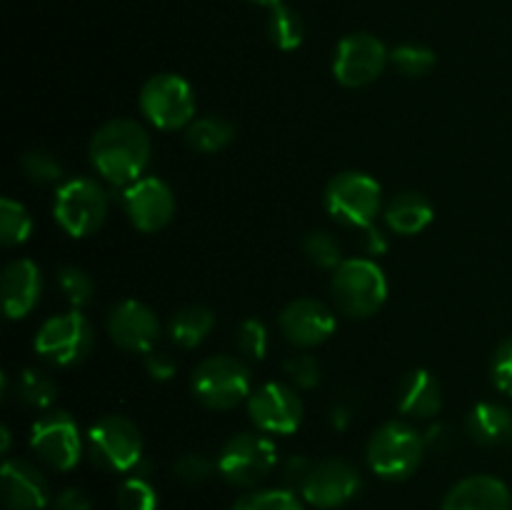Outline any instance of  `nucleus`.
I'll use <instances>...</instances> for the list:
<instances>
[{"instance_id": "f257e3e1", "label": "nucleus", "mask_w": 512, "mask_h": 510, "mask_svg": "<svg viewBox=\"0 0 512 510\" xmlns=\"http://www.w3.org/2000/svg\"><path fill=\"white\" fill-rule=\"evenodd\" d=\"M90 163L113 185H133L150 163V138L135 120H108L90 140Z\"/></svg>"}, {"instance_id": "f03ea898", "label": "nucleus", "mask_w": 512, "mask_h": 510, "mask_svg": "<svg viewBox=\"0 0 512 510\" xmlns=\"http://www.w3.org/2000/svg\"><path fill=\"white\" fill-rule=\"evenodd\" d=\"M333 300L348 318H370L388 298V280L383 268L368 258H348L335 268Z\"/></svg>"}, {"instance_id": "7ed1b4c3", "label": "nucleus", "mask_w": 512, "mask_h": 510, "mask_svg": "<svg viewBox=\"0 0 512 510\" xmlns=\"http://www.w3.org/2000/svg\"><path fill=\"white\" fill-rule=\"evenodd\" d=\"M425 453V438L403 420L380 425L368 443V465L385 480H403L415 473Z\"/></svg>"}, {"instance_id": "20e7f679", "label": "nucleus", "mask_w": 512, "mask_h": 510, "mask_svg": "<svg viewBox=\"0 0 512 510\" xmlns=\"http://www.w3.org/2000/svg\"><path fill=\"white\" fill-rule=\"evenodd\" d=\"M193 395L210 410H233L250 398V370L230 355H210L195 368Z\"/></svg>"}, {"instance_id": "39448f33", "label": "nucleus", "mask_w": 512, "mask_h": 510, "mask_svg": "<svg viewBox=\"0 0 512 510\" xmlns=\"http://www.w3.org/2000/svg\"><path fill=\"white\" fill-rule=\"evenodd\" d=\"M380 185L368 173L348 170L335 175L325 188V208L338 223L350 228H370L380 213Z\"/></svg>"}, {"instance_id": "423d86ee", "label": "nucleus", "mask_w": 512, "mask_h": 510, "mask_svg": "<svg viewBox=\"0 0 512 510\" xmlns=\"http://www.w3.org/2000/svg\"><path fill=\"white\" fill-rule=\"evenodd\" d=\"M108 193L90 178L65 180L55 193L53 215L60 228L73 238L93 235L108 215Z\"/></svg>"}, {"instance_id": "0eeeda50", "label": "nucleus", "mask_w": 512, "mask_h": 510, "mask_svg": "<svg viewBox=\"0 0 512 510\" xmlns=\"http://www.w3.org/2000/svg\"><path fill=\"white\" fill-rule=\"evenodd\" d=\"M140 110L160 130H178L193 123L195 95L185 78L160 73L145 80L140 90Z\"/></svg>"}, {"instance_id": "6e6552de", "label": "nucleus", "mask_w": 512, "mask_h": 510, "mask_svg": "<svg viewBox=\"0 0 512 510\" xmlns=\"http://www.w3.org/2000/svg\"><path fill=\"white\" fill-rule=\"evenodd\" d=\"M278 465L275 443L258 433H238L223 445L218 458V470L228 483L250 488L268 478Z\"/></svg>"}, {"instance_id": "1a4fd4ad", "label": "nucleus", "mask_w": 512, "mask_h": 510, "mask_svg": "<svg viewBox=\"0 0 512 510\" xmlns=\"http://www.w3.org/2000/svg\"><path fill=\"white\" fill-rule=\"evenodd\" d=\"M93 460L108 470H133L143 458V438L133 420L125 415H105L90 428Z\"/></svg>"}, {"instance_id": "9d476101", "label": "nucleus", "mask_w": 512, "mask_h": 510, "mask_svg": "<svg viewBox=\"0 0 512 510\" xmlns=\"http://www.w3.org/2000/svg\"><path fill=\"white\" fill-rule=\"evenodd\" d=\"M93 325L80 313L53 315L35 335V353L55 365H73L93 348Z\"/></svg>"}, {"instance_id": "9b49d317", "label": "nucleus", "mask_w": 512, "mask_h": 510, "mask_svg": "<svg viewBox=\"0 0 512 510\" xmlns=\"http://www.w3.org/2000/svg\"><path fill=\"white\" fill-rule=\"evenodd\" d=\"M390 53L375 35L353 33L338 43L333 58V75L345 88H363L383 73Z\"/></svg>"}, {"instance_id": "f8f14e48", "label": "nucleus", "mask_w": 512, "mask_h": 510, "mask_svg": "<svg viewBox=\"0 0 512 510\" xmlns=\"http://www.w3.org/2000/svg\"><path fill=\"white\" fill-rule=\"evenodd\" d=\"M30 445L40 455V460L55 470L75 468L80 453H83L78 425H75L73 415L65 413V410H53V413H45L43 418L35 420Z\"/></svg>"}, {"instance_id": "ddd939ff", "label": "nucleus", "mask_w": 512, "mask_h": 510, "mask_svg": "<svg viewBox=\"0 0 512 510\" xmlns=\"http://www.w3.org/2000/svg\"><path fill=\"white\" fill-rule=\"evenodd\" d=\"M248 413L265 433L290 435L303 423V400L290 385L265 383L250 393Z\"/></svg>"}, {"instance_id": "4468645a", "label": "nucleus", "mask_w": 512, "mask_h": 510, "mask_svg": "<svg viewBox=\"0 0 512 510\" xmlns=\"http://www.w3.org/2000/svg\"><path fill=\"white\" fill-rule=\"evenodd\" d=\"M303 498L315 508H340L360 490V473L340 458H325L310 468L303 483Z\"/></svg>"}, {"instance_id": "2eb2a0df", "label": "nucleus", "mask_w": 512, "mask_h": 510, "mask_svg": "<svg viewBox=\"0 0 512 510\" xmlns=\"http://www.w3.org/2000/svg\"><path fill=\"white\" fill-rule=\"evenodd\" d=\"M125 213L143 233H158L173 220L175 195L160 178H140L125 188Z\"/></svg>"}, {"instance_id": "dca6fc26", "label": "nucleus", "mask_w": 512, "mask_h": 510, "mask_svg": "<svg viewBox=\"0 0 512 510\" xmlns=\"http://www.w3.org/2000/svg\"><path fill=\"white\" fill-rule=\"evenodd\" d=\"M108 335L118 348L130 353H150L160 338V323L148 305L123 300L110 308Z\"/></svg>"}, {"instance_id": "f3484780", "label": "nucleus", "mask_w": 512, "mask_h": 510, "mask_svg": "<svg viewBox=\"0 0 512 510\" xmlns=\"http://www.w3.org/2000/svg\"><path fill=\"white\" fill-rule=\"evenodd\" d=\"M280 330L293 345L313 348L335 333V315L320 300L298 298L285 305L280 313Z\"/></svg>"}, {"instance_id": "a211bd4d", "label": "nucleus", "mask_w": 512, "mask_h": 510, "mask_svg": "<svg viewBox=\"0 0 512 510\" xmlns=\"http://www.w3.org/2000/svg\"><path fill=\"white\" fill-rule=\"evenodd\" d=\"M0 495L8 510H43L50 498L43 473L25 460H5Z\"/></svg>"}, {"instance_id": "6ab92c4d", "label": "nucleus", "mask_w": 512, "mask_h": 510, "mask_svg": "<svg viewBox=\"0 0 512 510\" xmlns=\"http://www.w3.org/2000/svg\"><path fill=\"white\" fill-rule=\"evenodd\" d=\"M0 290H3L5 315L10 320L25 318L38 305L40 293H43L40 268L28 258L13 260L10 265H5L3 278H0Z\"/></svg>"}, {"instance_id": "aec40b11", "label": "nucleus", "mask_w": 512, "mask_h": 510, "mask_svg": "<svg viewBox=\"0 0 512 510\" xmlns=\"http://www.w3.org/2000/svg\"><path fill=\"white\" fill-rule=\"evenodd\" d=\"M443 510H512L508 485L493 475H470L450 488Z\"/></svg>"}, {"instance_id": "412c9836", "label": "nucleus", "mask_w": 512, "mask_h": 510, "mask_svg": "<svg viewBox=\"0 0 512 510\" xmlns=\"http://www.w3.org/2000/svg\"><path fill=\"white\" fill-rule=\"evenodd\" d=\"M398 408L410 418H433L443 408V390L428 370H413L400 383Z\"/></svg>"}, {"instance_id": "4be33fe9", "label": "nucleus", "mask_w": 512, "mask_h": 510, "mask_svg": "<svg viewBox=\"0 0 512 510\" xmlns=\"http://www.w3.org/2000/svg\"><path fill=\"white\" fill-rule=\"evenodd\" d=\"M430 220H433V205L423 193H415V190L395 195L385 208V223L400 235L420 233L428 228Z\"/></svg>"}, {"instance_id": "5701e85b", "label": "nucleus", "mask_w": 512, "mask_h": 510, "mask_svg": "<svg viewBox=\"0 0 512 510\" xmlns=\"http://www.w3.org/2000/svg\"><path fill=\"white\" fill-rule=\"evenodd\" d=\"M468 435L475 443L498 445L512 438V413L505 405L480 403L468 415Z\"/></svg>"}, {"instance_id": "b1692460", "label": "nucleus", "mask_w": 512, "mask_h": 510, "mask_svg": "<svg viewBox=\"0 0 512 510\" xmlns=\"http://www.w3.org/2000/svg\"><path fill=\"white\" fill-rule=\"evenodd\" d=\"M215 325L213 310L203 305H185L170 318V338L183 348H195L208 338Z\"/></svg>"}, {"instance_id": "393cba45", "label": "nucleus", "mask_w": 512, "mask_h": 510, "mask_svg": "<svg viewBox=\"0 0 512 510\" xmlns=\"http://www.w3.org/2000/svg\"><path fill=\"white\" fill-rule=\"evenodd\" d=\"M235 128L220 115H205L193 120L185 130V140L195 153H218L233 140Z\"/></svg>"}, {"instance_id": "a878e982", "label": "nucleus", "mask_w": 512, "mask_h": 510, "mask_svg": "<svg viewBox=\"0 0 512 510\" xmlns=\"http://www.w3.org/2000/svg\"><path fill=\"white\" fill-rule=\"evenodd\" d=\"M268 33L270 40H273L280 50H295L305 38L303 18H300L298 10H293L290 5H275V8H270Z\"/></svg>"}, {"instance_id": "bb28decb", "label": "nucleus", "mask_w": 512, "mask_h": 510, "mask_svg": "<svg viewBox=\"0 0 512 510\" xmlns=\"http://www.w3.org/2000/svg\"><path fill=\"white\" fill-rule=\"evenodd\" d=\"M18 395L30 408H48L58 395V385L48 373L38 368H28L18 378Z\"/></svg>"}, {"instance_id": "cd10ccee", "label": "nucleus", "mask_w": 512, "mask_h": 510, "mask_svg": "<svg viewBox=\"0 0 512 510\" xmlns=\"http://www.w3.org/2000/svg\"><path fill=\"white\" fill-rule=\"evenodd\" d=\"M30 230H33V220H30L28 210L10 198L0 200V240L3 245L13 248V245L25 243Z\"/></svg>"}, {"instance_id": "c85d7f7f", "label": "nucleus", "mask_w": 512, "mask_h": 510, "mask_svg": "<svg viewBox=\"0 0 512 510\" xmlns=\"http://www.w3.org/2000/svg\"><path fill=\"white\" fill-rule=\"evenodd\" d=\"M390 63L398 73L408 75V78H420L435 68V53L425 45H400L390 53Z\"/></svg>"}, {"instance_id": "c756f323", "label": "nucleus", "mask_w": 512, "mask_h": 510, "mask_svg": "<svg viewBox=\"0 0 512 510\" xmlns=\"http://www.w3.org/2000/svg\"><path fill=\"white\" fill-rule=\"evenodd\" d=\"M303 250L310 263H315L318 268H338L343 263V248H340L338 238L330 233H323V230H315V233L305 235Z\"/></svg>"}, {"instance_id": "7c9ffc66", "label": "nucleus", "mask_w": 512, "mask_h": 510, "mask_svg": "<svg viewBox=\"0 0 512 510\" xmlns=\"http://www.w3.org/2000/svg\"><path fill=\"white\" fill-rule=\"evenodd\" d=\"M233 510H305L290 490H255L243 495Z\"/></svg>"}, {"instance_id": "2f4dec72", "label": "nucleus", "mask_w": 512, "mask_h": 510, "mask_svg": "<svg viewBox=\"0 0 512 510\" xmlns=\"http://www.w3.org/2000/svg\"><path fill=\"white\" fill-rule=\"evenodd\" d=\"M20 168L33 183H55L63 175V165L48 150H28L20 158Z\"/></svg>"}, {"instance_id": "473e14b6", "label": "nucleus", "mask_w": 512, "mask_h": 510, "mask_svg": "<svg viewBox=\"0 0 512 510\" xmlns=\"http://www.w3.org/2000/svg\"><path fill=\"white\" fill-rule=\"evenodd\" d=\"M120 510H155L158 495L145 478H128L118 490Z\"/></svg>"}, {"instance_id": "72a5a7b5", "label": "nucleus", "mask_w": 512, "mask_h": 510, "mask_svg": "<svg viewBox=\"0 0 512 510\" xmlns=\"http://www.w3.org/2000/svg\"><path fill=\"white\" fill-rule=\"evenodd\" d=\"M58 285L63 288L65 298H68L70 305H85L93 298V280L85 270L73 268V265H65V268L58 270Z\"/></svg>"}, {"instance_id": "f704fd0d", "label": "nucleus", "mask_w": 512, "mask_h": 510, "mask_svg": "<svg viewBox=\"0 0 512 510\" xmlns=\"http://www.w3.org/2000/svg\"><path fill=\"white\" fill-rule=\"evenodd\" d=\"M238 345L248 358L263 360L265 353H268V330H265V325L255 318L245 320L238 330Z\"/></svg>"}, {"instance_id": "c9c22d12", "label": "nucleus", "mask_w": 512, "mask_h": 510, "mask_svg": "<svg viewBox=\"0 0 512 510\" xmlns=\"http://www.w3.org/2000/svg\"><path fill=\"white\" fill-rule=\"evenodd\" d=\"M283 370L300 388H315L320 383V363L313 355H293L285 360Z\"/></svg>"}, {"instance_id": "e433bc0d", "label": "nucleus", "mask_w": 512, "mask_h": 510, "mask_svg": "<svg viewBox=\"0 0 512 510\" xmlns=\"http://www.w3.org/2000/svg\"><path fill=\"white\" fill-rule=\"evenodd\" d=\"M490 378L500 393L512 398V338L503 340L495 350L493 363H490Z\"/></svg>"}, {"instance_id": "4c0bfd02", "label": "nucleus", "mask_w": 512, "mask_h": 510, "mask_svg": "<svg viewBox=\"0 0 512 510\" xmlns=\"http://www.w3.org/2000/svg\"><path fill=\"white\" fill-rule=\"evenodd\" d=\"M213 468L215 465L210 463L205 455L188 453V455H183L178 463H175V478L183 480V483H188V485H200V483H205L210 475H213Z\"/></svg>"}, {"instance_id": "58836bf2", "label": "nucleus", "mask_w": 512, "mask_h": 510, "mask_svg": "<svg viewBox=\"0 0 512 510\" xmlns=\"http://www.w3.org/2000/svg\"><path fill=\"white\" fill-rule=\"evenodd\" d=\"M145 368L153 375V380H170L175 375V358L170 353L150 350L148 358H145Z\"/></svg>"}, {"instance_id": "ea45409f", "label": "nucleus", "mask_w": 512, "mask_h": 510, "mask_svg": "<svg viewBox=\"0 0 512 510\" xmlns=\"http://www.w3.org/2000/svg\"><path fill=\"white\" fill-rule=\"evenodd\" d=\"M55 510H90V498L78 488H65L55 495Z\"/></svg>"}, {"instance_id": "a19ab883", "label": "nucleus", "mask_w": 512, "mask_h": 510, "mask_svg": "<svg viewBox=\"0 0 512 510\" xmlns=\"http://www.w3.org/2000/svg\"><path fill=\"white\" fill-rule=\"evenodd\" d=\"M310 468H313V465H310L308 460L290 458L288 463H285V468H283L285 480H288L290 485H298V488H303V483H305V478H308Z\"/></svg>"}, {"instance_id": "79ce46f5", "label": "nucleus", "mask_w": 512, "mask_h": 510, "mask_svg": "<svg viewBox=\"0 0 512 510\" xmlns=\"http://www.w3.org/2000/svg\"><path fill=\"white\" fill-rule=\"evenodd\" d=\"M365 230H368V235H365V250H368L370 255L385 253V248H388V240H385V235L378 233L373 225H370V228H365Z\"/></svg>"}, {"instance_id": "37998d69", "label": "nucleus", "mask_w": 512, "mask_h": 510, "mask_svg": "<svg viewBox=\"0 0 512 510\" xmlns=\"http://www.w3.org/2000/svg\"><path fill=\"white\" fill-rule=\"evenodd\" d=\"M250 3H255V5H268V8H275V5H280V3H283V0H250Z\"/></svg>"}, {"instance_id": "c03bdc74", "label": "nucleus", "mask_w": 512, "mask_h": 510, "mask_svg": "<svg viewBox=\"0 0 512 510\" xmlns=\"http://www.w3.org/2000/svg\"><path fill=\"white\" fill-rule=\"evenodd\" d=\"M8 445H10V433L8 428H3V453H8Z\"/></svg>"}]
</instances>
